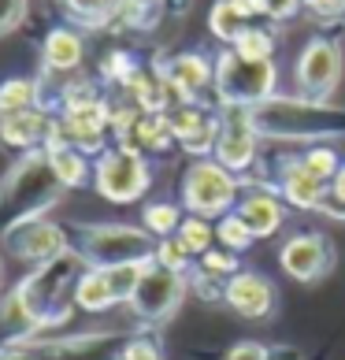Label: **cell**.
<instances>
[{"label": "cell", "instance_id": "38", "mask_svg": "<svg viewBox=\"0 0 345 360\" xmlns=\"http://www.w3.org/2000/svg\"><path fill=\"white\" fill-rule=\"evenodd\" d=\"M304 0H268V19H289Z\"/></svg>", "mask_w": 345, "mask_h": 360}, {"label": "cell", "instance_id": "8", "mask_svg": "<svg viewBox=\"0 0 345 360\" xmlns=\"http://www.w3.org/2000/svg\"><path fill=\"white\" fill-rule=\"evenodd\" d=\"M341 78V49L327 37H315L301 49L297 56V68H294V82H297V93L304 101H315L323 104L330 93H334Z\"/></svg>", "mask_w": 345, "mask_h": 360}, {"label": "cell", "instance_id": "3", "mask_svg": "<svg viewBox=\"0 0 345 360\" xmlns=\"http://www.w3.org/2000/svg\"><path fill=\"white\" fill-rule=\"evenodd\" d=\"M253 123L260 134L271 138H323V134H341L345 130V112H330L315 101H263L253 108Z\"/></svg>", "mask_w": 345, "mask_h": 360}, {"label": "cell", "instance_id": "11", "mask_svg": "<svg viewBox=\"0 0 345 360\" xmlns=\"http://www.w3.org/2000/svg\"><path fill=\"white\" fill-rule=\"evenodd\" d=\"M278 264H282V271L294 278V283H320V278L334 268V245H330L323 234L304 231V234H294L282 242Z\"/></svg>", "mask_w": 345, "mask_h": 360}, {"label": "cell", "instance_id": "40", "mask_svg": "<svg viewBox=\"0 0 345 360\" xmlns=\"http://www.w3.org/2000/svg\"><path fill=\"white\" fill-rule=\"evenodd\" d=\"M330 193H334L338 201L345 205V164L338 167V175H334V182H330Z\"/></svg>", "mask_w": 345, "mask_h": 360}, {"label": "cell", "instance_id": "39", "mask_svg": "<svg viewBox=\"0 0 345 360\" xmlns=\"http://www.w3.org/2000/svg\"><path fill=\"white\" fill-rule=\"evenodd\" d=\"M320 212H327V216H334V219H345V205L338 201L334 193H330L327 201H323V208H320Z\"/></svg>", "mask_w": 345, "mask_h": 360}, {"label": "cell", "instance_id": "37", "mask_svg": "<svg viewBox=\"0 0 345 360\" xmlns=\"http://www.w3.org/2000/svg\"><path fill=\"white\" fill-rule=\"evenodd\" d=\"M268 353H271V349H268L263 342H237L223 360H268Z\"/></svg>", "mask_w": 345, "mask_h": 360}, {"label": "cell", "instance_id": "17", "mask_svg": "<svg viewBox=\"0 0 345 360\" xmlns=\"http://www.w3.org/2000/svg\"><path fill=\"white\" fill-rule=\"evenodd\" d=\"M234 212L249 223L253 238H271L278 226H282V219H286V201L278 193L253 190V193H242V201H237Z\"/></svg>", "mask_w": 345, "mask_h": 360}, {"label": "cell", "instance_id": "9", "mask_svg": "<svg viewBox=\"0 0 345 360\" xmlns=\"http://www.w3.org/2000/svg\"><path fill=\"white\" fill-rule=\"evenodd\" d=\"M256 141H260V130L253 123V108H223L219 141H216L211 160H219L227 171L242 175V171H249L256 160Z\"/></svg>", "mask_w": 345, "mask_h": 360}, {"label": "cell", "instance_id": "15", "mask_svg": "<svg viewBox=\"0 0 345 360\" xmlns=\"http://www.w3.org/2000/svg\"><path fill=\"white\" fill-rule=\"evenodd\" d=\"M278 197H282L286 205H294V208L312 212V208H323V201L330 197V182L308 175L294 156V160L282 164V171H278Z\"/></svg>", "mask_w": 345, "mask_h": 360}, {"label": "cell", "instance_id": "32", "mask_svg": "<svg viewBox=\"0 0 345 360\" xmlns=\"http://www.w3.org/2000/svg\"><path fill=\"white\" fill-rule=\"evenodd\" d=\"M230 49L242 52V56H249V60H271L275 37H271V30H263V26H253V30H245Z\"/></svg>", "mask_w": 345, "mask_h": 360}, {"label": "cell", "instance_id": "24", "mask_svg": "<svg viewBox=\"0 0 345 360\" xmlns=\"http://www.w3.org/2000/svg\"><path fill=\"white\" fill-rule=\"evenodd\" d=\"M182 208L171 205V201H156V205H145L141 208V226L149 231L156 242H164V238H175L178 226H182Z\"/></svg>", "mask_w": 345, "mask_h": 360}, {"label": "cell", "instance_id": "31", "mask_svg": "<svg viewBox=\"0 0 345 360\" xmlns=\"http://www.w3.org/2000/svg\"><path fill=\"white\" fill-rule=\"evenodd\" d=\"M149 264H152V260H149ZM149 264H119V268H104V275H108V283H112V290H115L119 304L134 297V290H138V283H141V275H145V268H149Z\"/></svg>", "mask_w": 345, "mask_h": 360}, {"label": "cell", "instance_id": "6", "mask_svg": "<svg viewBox=\"0 0 345 360\" xmlns=\"http://www.w3.org/2000/svg\"><path fill=\"white\" fill-rule=\"evenodd\" d=\"M152 182V171H149V160L134 149H104L93 164V190H97L104 201L112 205H130V201H141L145 190Z\"/></svg>", "mask_w": 345, "mask_h": 360}, {"label": "cell", "instance_id": "25", "mask_svg": "<svg viewBox=\"0 0 345 360\" xmlns=\"http://www.w3.org/2000/svg\"><path fill=\"white\" fill-rule=\"evenodd\" d=\"M175 238H178L185 249H190L193 260H201L208 249H216V223L204 219V216H185Z\"/></svg>", "mask_w": 345, "mask_h": 360}, {"label": "cell", "instance_id": "34", "mask_svg": "<svg viewBox=\"0 0 345 360\" xmlns=\"http://www.w3.org/2000/svg\"><path fill=\"white\" fill-rule=\"evenodd\" d=\"M115 360H164V353H160V345L149 342V338H126Z\"/></svg>", "mask_w": 345, "mask_h": 360}, {"label": "cell", "instance_id": "29", "mask_svg": "<svg viewBox=\"0 0 345 360\" xmlns=\"http://www.w3.org/2000/svg\"><path fill=\"white\" fill-rule=\"evenodd\" d=\"M152 264H160V268H167V271H178V275L193 271V257H190V249H185L178 238H164V242H156Z\"/></svg>", "mask_w": 345, "mask_h": 360}, {"label": "cell", "instance_id": "19", "mask_svg": "<svg viewBox=\"0 0 345 360\" xmlns=\"http://www.w3.org/2000/svg\"><path fill=\"white\" fill-rule=\"evenodd\" d=\"M171 141H175V134H171L167 115H152V112H145L134 127L119 134V145H123V149H134L141 156L145 153H164V149H171Z\"/></svg>", "mask_w": 345, "mask_h": 360}, {"label": "cell", "instance_id": "12", "mask_svg": "<svg viewBox=\"0 0 345 360\" xmlns=\"http://www.w3.org/2000/svg\"><path fill=\"white\" fill-rule=\"evenodd\" d=\"M167 123H171V134H175V141L182 145L185 153L201 156L208 160L211 153H216V141H219V115L204 112L201 104L193 101H182L175 104V108H167Z\"/></svg>", "mask_w": 345, "mask_h": 360}, {"label": "cell", "instance_id": "43", "mask_svg": "<svg viewBox=\"0 0 345 360\" xmlns=\"http://www.w3.org/2000/svg\"><path fill=\"white\" fill-rule=\"evenodd\" d=\"M0 275H4V264H0Z\"/></svg>", "mask_w": 345, "mask_h": 360}, {"label": "cell", "instance_id": "36", "mask_svg": "<svg viewBox=\"0 0 345 360\" xmlns=\"http://www.w3.org/2000/svg\"><path fill=\"white\" fill-rule=\"evenodd\" d=\"M315 19H345V0H304Z\"/></svg>", "mask_w": 345, "mask_h": 360}, {"label": "cell", "instance_id": "30", "mask_svg": "<svg viewBox=\"0 0 345 360\" xmlns=\"http://www.w3.org/2000/svg\"><path fill=\"white\" fill-rule=\"evenodd\" d=\"M193 268L204 271V275H216V278H223V283H230V278L242 271V264H237V252H230V249H208Z\"/></svg>", "mask_w": 345, "mask_h": 360}, {"label": "cell", "instance_id": "33", "mask_svg": "<svg viewBox=\"0 0 345 360\" xmlns=\"http://www.w3.org/2000/svg\"><path fill=\"white\" fill-rule=\"evenodd\" d=\"M185 278H190V293H197L201 301H216V297H223V293H227V283H223V278L204 275V271H197V268L185 275Z\"/></svg>", "mask_w": 345, "mask_h": 360}, {"label": "cell", "instance_id": "18", "mask_svg": "<svg viewBox=\"0 0 345 360\" xmlns=\"http://www.w3.org/2000/svg\"><path fill=\"white\" fill-rule=\"evenodd\" d=\"M52 123H56V119L45 115L41 108L0 115V138H4L8 145H15V149H34V145H48Z\"/></svg>", "mask_w": 345, "mask_h": 360}, {"label": "cell", "instance_id": "14", "mask_svg": "<svg viewBox=\"0 0 345 360\" xmlns=\"http://www.w3.org/2000/svg\"><path fill=\"white\" fill-rule=\"evenodd\" d=\"M160 75H164V82L171 86V93L178 97V104L182 101H197L208 86H216V63H208L201 52H182V56L167 60L160 68Z\"/></svg>", "mask_w": 345, "mask_h": 360}, {"label": "cell", "instance_id": "23", "mask_svg": "<svg viewBox=\"0 0 345 360\" xmlns=\"http://www.w3.org/2000/svg\"><path fill=\"white\" fill-rule=\"evenodd\" d=\"M37 97H41V86L34 78H8V82H0V115L30 112L37 108Z\"/></svg>", "mask_w": 345, "mask_h": 360}, {"label": "cell", "instance_id": "16", "mask_svg": "<svg viewBox=\"0 0 345 360\" xmlns=\"http://www.w3.org/2000/svg\"><path fill=\"white\" fill-rule=\"evenodd\" d=\"M268 15V0H219L208 15V26L219 41L234 45L245 30H253V19Z\"/></svg>", "mask_w": 345, "mask_h": 360}, {"label": "cell", "instance_id": "4", "mask_svg": "<svg viewBox=\"0 0 345 360\" xmlns=\"http://www.w3.org/2000/svg\"><path fill=\"white\" fill-rule=\"evenodd\" d=\"M275 60H249L234 49H227L216 60V93L223 108H256L275 97Z\"/></svg>", "mask_w": 345, "mask_h": 360}, {"label": "cell", "instance_id": "13", "mask_svg": "<svg viewBox=\"0 0 345 360\" xmlns=\"http://www.w3.org/2000/svg\"><path fill=\"white\" fill-rule=\"evenodd\" d=\"M223 301H227V309H234L245 319H271L275 316V286H271V278L260 275V271L242 268L227 283Z\"/></svg>", "mask_w": 345, "mask_h": 360}, {"label": "cell", "instance_id": "5", "mask_svg": "<svg viewBox=\"0 0 345 360\" xmlns=\"http://www.w3.org/2000/svg\"><path fill=\"white\" fill-rule=\"evenodd\" d=\"M242 201V179L227 171L219 160H197L185 167L182 179V205L190 216H204V219H219L227 212L237 208Z\"/></svg>", "mask_w": 345, "mask_h": 360}, {"label": "cell", "instance_id": "20", "mask_svg": "<svg viewBox=\"0 0 345 360\" xmlns=\"http://www.w3.org/2000/svg\"><path fill=\"white\" fill-rule=\"evenodd\" d=\"M82 34L71 30V26H56V30H48L45 37V49H41V60L48 71H74L78 63H82Z\"/></svg>", "mask_w": 345, "mask_h": 360}, {"label": "cell", "instance_id": "2", "mask_svg": "<svg viewBox=\"0 0 345 360\" xmlns=\"http://www.w3.org/2000/svg\"><path fill=\"white\" fill-rule=\"evenodd\" d=\"M156 238L145 226L130 223H86L78 226V257L89 268H119V264H149Z\"/></svg>", "mask_w": 345, "mask_h": 360}, {"label": "cell", "instance_id": "1", "mask_svg": "<svg viewBox=\"0 0 345 360\" xmlns=\"http://www.w3.org/2000/svg\"><path fill=\"white\" fill-rule=\"evenodd\" d=\"M60 193H63V182L48 167V156L30 153L22 164L11 167V175L0 186V238L30 219H41V212Z\"/></svg>", "mask_w": 345, "mask_h": 360}, {"label": "cell", "instance_id": "35", "mask_svg": "<svg viewBox=\"0 0 345 360\" xmlns=\"http://www.w3.org/2000/svg\"><path fill=\"white\" fill-rule=\"evenodd\" d=\"M30 4L26 0H0V34H11L15 26H22Z\"/></svg>", "mask_w": 345, "mask_h": 360}, {"label": "cell", "instance_id": "27", "mask_svg": "<svg viewBox=\"0 0 345 360\" xmlns=\"http://www.w3.org/2000/svg\"><path fill=\"white\" fill-rule=\"evenodd\" d=\"M297 164L308 171V175H315V179H323V182H334V175H338V153L330 149V145H308L304 153H297Z\"/></svg>", "mask_w": 345, "mask_h": 360}, {"label": "cell", "instance_id": "7", "mask_svg": "<svg viewBox=\"0 0 345 360\" xmlns=\"http://www.w3.org/2000/svg\"><path fill=\"white\" fill-rule=\"evenodd\" d=\"M190 293V278L178 275V271H167L160 264H149L141 275V283L134 290V297H130V312L138 319H149V323H160L167 319L171 312L182 304V297Z\"/></svg>", "mask_w": 345, "mask_h": 360}, {"label": "cell", "instance_id": "42", "mask_svg": "<svg viewBox=\"0 0 345 360\" xmlns=\"http://www.w3.org/2000/svg\"><path fill=\"white\" fill-rule=\"evenodd\" d=\"M268 360H301V353H297V349H289V345H282V349H271Z\"/></svg>", "mask_w": 345, "mask_h": 360}, {"label": "cell", "instance_id": "41", "mask_svg": "<svg viewBox=\"0 0 345 360\" xmlns=\"http://www.w3.org/2000/svg\"><path fill=\"white\" fill-rule=\"evenodd\" d=\"M0 360H34V353H26L22 345H15V349H0Z\"/></svg>", "mask_w": 345, "mask_h": 360}, {"label": "cell", "instance_id": "10", "mask_svg": "<svg viewBox=\"0 0 345 360\" xmlns=\"http://www.w3.org/2000/svg\"><path fill=\"white\" fill-rule=\"evenodd\" d=\"M0 242H4V249H8L15 260L34 264V268L52 264V260H60V257H67V252H71L67 234H63L56 223H48V219L22 223V226H15V231H8Z\"/></svg>", "mask_w": 345, "mask_h": 360}, {"label": "cell", "instance_id": "28", "mask_svg": "<svg viewBox=\"0 0 345 360\" xmlns=\"http://www.w3.org/2000/svg\"><path fill=\"white\" fill-rule=\"evenodd\" d=\"M115 11H119V0H67V15L86 26L115 22Z\"/></svg>", "mask_w": 345, "mask_h": 360}, {"label": "cell", "instance_id": "21", "mask_svg": "<svg viewBox=\"0 0 345 360\" xmlns=\"http://www.w3.org/2000/svg\"><path fill=\"white\" fill-rule=\"evenodd\" d=\"M74 304L82 312H108L112 304H119L104 268H89V264L82 268V275H78V283H74Z\"/></svg>", "mask_w": 345, "mask_h": 360}, {"label": "cell", "instance_id": "26", "mask_svg": "<svg viewBox=\"0 0 345 360\" xmlns=\"http://www.w3.org/2000/svg\"><path fill=\"white\" fill-rule=\"evenodd\" d=\"M253 242H256L253 231H249V223L237 216V212H227V216H219V219H216V245H219V249L245 252Z\"/></svg>", "mask_w": 345, "mask_h": 360}, {"label": "cell", "instance_id": "22", "mask_svg": "<svg viewBox=\"0 0 345 360\" xmlns=\"http://www.w3.org/2000/svg\"><path fill=\"white\" fill-rule=\"evenodd\" d=\"M45 156H48V167L56 171V179L63 182V190H78V186L93 182V167L86 153L71 149V145H45Z\"/></svg>", "mask_w": 345, "mask_h": 360}]
</instances>
